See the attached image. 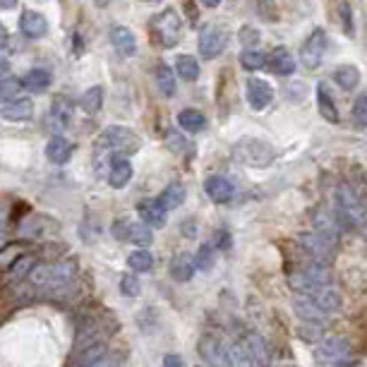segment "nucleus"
<instances>
[{
    "label": "nucleus",
    "instance_id": "f257e3e1",
    "mask_svg": "<svg viewBox=\"0 0 367 367\" xmlns=\"http://www.w3.org/2000/svg\"><path fill=\"white\" fill-rule=\"evenodd\" d=\"M75 276H77V262L58 259L51 262V264H37L27 281L34 298L65 300L75 288Z\"/></svg>",
    "mask_w": 367,
    "mask_h": 367
},
{
    "label": "nucleus",
    "instance_id": "f03ea898",
    "mask_svg": "<svg viewBox=\"0 0 367 367\" xmlns=\"http://www.w3.org/2000/svg\"><path fill=\"white\" fill-rule=\"evenodd\" d=\"M367 204H363L360 195L348 183H341L336 188V219H339L341 228H355V226L365 224Z\"/></svg>",
    "mask_w": 367,
    "mask_h": 367
},
{
    "label": "nucleus",
    "instance_id": "7ed1b4c3",
    "mask_svg": "<svg viewBox=\"0 0 367 367\" xmlns=\"http://www.w3.org/2000/svg\"><path fill=\"white\" fill-rule=\"evenodd\" d=\"M139 147H142V139H139L132 130L120 127V125H110L98 135V149L106 151L110 159L130 156V154H135V151H139Z\"/></svg>",
    "mask_w": 367,
    "mask_h": 367
},
{
    "label": "nucleus",
    "instance_id": "20e7f679",
    "mask_svg": "<svg viewBox=\"0 0 367 367\" xmlns=\"http://www.w3.org/2000/svg\"><path fill=\"white\" fill-rule=\"evenodd\" d=\"M233 156H236L240 163H245V166L264 168L273 161V149H271V144L262 142V139L245 137L233 147Z\"/></svg>",
    "mask_w": 367,
    "mask_h": 367
},
{
    "label": "nucleus",
    "instance_id": "39448f33",
    "mask_svg": "<svg viewBox=\"0 0 367 367\" xmlns=\"http://www.w3.org/2000/svg\"><path fill=\"white\" fill-rule=\"evenodd\" d=\"M180 29H183V25H180L176 10H163L161 15H156L151 20V34H154V39L159 41V46H163V49H173L178 44Z\"/></svg>",
    "mask_w": 367,
    "mask_h": 367
},
{
    "label": "nucleus",
    "instance_id": "423d86ee",
    "mask_svg": "<svg viewBox=\"0 0 367 367\" xmlns=\"http://www.w3.org/2000/svg\"><path fill=\"white\" fill-rule=\"evenodd\" d=\"M300 250L310 257V262H317V264H329L331 257H334L336 243L329 240V238L319 236L317 231L312 233H300L298 236Z\"/></svg>",
    "mask_w": 367,
    "mask_h": 367
},
{
    "label": "nucleus",
    "instance_id": "0eeeda50",
    "mask_svg": "<svg viewBox=\"0 0 367 367\" xmlns=\"http://www.w3.org/2000/svg\"><path fill=\"white\" fill-rule=\"evenodd\" d=\"M348 353H351V343L343 336H326L314 343V360L319 365H336L346 360Z\"/></svg>",
    "mask_w": 367,
    "mask_h": 367
},
{
    "label": "nucleus",
    "instance_id": "6e6552de",
    "mask_svg": "<svg viewBox=\"0 0 367 367\" xmlns=\"http://www.w3.org/2000/svg\"><path fill=\"white\" fill-rule=\"evenodd\" d=\"M113 236L122 243H135L139 247H147L154 240V233H151V226H147L144 221H127L118 219L113 226H110Z\"/></svg>",
    "mask_w": 367,
    "mask_h": 367
},
{
    "label": "nucleus",
    "instance_id": "1a4fd4ad",
    "mask_svg": "<svg viewBox=\"0 0 367 367\" xmlns=\"http://www.w3.org/2000/svg\"><path fill=\"white\" fill-rule=\"evenodd\" d=\"M197 351H200V358L207 363V367H231L228 343H224L219 336H202Z\"/></svg>",
    "mask_w": 367,
    "mask_h": 367
},
{
    "label": "nucleus",
    "instance_id": "9d476101",
    "mask_svg": "<svg viewBox=\"0 0 367 367\" xmlns=\"http://www.w3.org/2000/svg\"><path fill=\"white\" fill-rule=\"evenodd\" d=\"M226 44H228V37L226 32L217 25H207L200 29V56L207 58V60H214L226 51Z\"/></svg>",
    "mask_w": 367,
    "mask_h": 367
},
{
    "label": "nucleus",
    "instance_id": "9b49d317",
    "mask_svg": "<svg viewBox=\"0 0 367 367\" xmlns=\"http://www.w3.org/2000/svg\"><path fill=\"white\" fill-rule=\"evenodd\" d=\"M324 53H326V32L324 29H314L310 37L305 39V44H302V51H300L302 65H305L307 70L319 67Z\"/></svg>",
    "mask_w": 367,
    "mask_h": 367
},
{
    "label": "nucleus",
    "instance_id": "f8f14e48",
    "mask_svg": "<svg viewBox=\"0 0 367 367\" xmlns=\"http://www.w3.org/2000/svg\"><path fill=\"white\" fill-rule=\"evenodd\" d=\"M312 226H314V231H317L319 236H324V238H329V240L339 243L341 224H339V219H336L334 212H329V209H324V207L314 209V214H312Z\"/></svg>",
    "mask_w": 367,
    "mask_h": 367
},
{
    "label": "nucleus",
    "instance_id": "ddd939ff",
    "mask_svg": "<svg viewBox=\"0 0 367 367\" xmlns=\"http://www.w3.org/2000/svg\"><path fill=\"white\" fill-rule=\"evenodd\" d=\"M293 310L300 319H305V322H310V324H324L326 317H329V312H324L322 307L314 302V298H310V295H302V293H295Z\"/></svg>",
    "mask_w": 367,
    "mask_h": 367
},
{
    "label": "nucleus",
    "instance_id": "4468645a",
    "mask_svg": "<svg viewBox=\"0 0 367 367\" xmlns=\"http://www.w3.org/2000/svg\"><path fill=\"white\" fill-rule=\"evenodd\" d=\"M247 101L255 110H264L273 101V89L269 82L252 77L247 79Z\"/></svg>",
    "mask_w": 367,
    "mask_h": 367
},
{
    "label": "nucleus",
    "instance_id": "2eb2a0df",
    "mask_svg": "<svg viewBox=\"0 0 367 367\" xmlns=\"http://www.w3.org/2000/svg\"><path fill=\"white\" fill-rule=\"evenodd\" d=\"M204 190H207V195L212 197V202H217V204L231 202L233 195H236V188H233V183H231L228 178H224V176L207 178V183H204Z\"/></svg>",
    "mask_w": 367,
    "mask_h": 367
},
{
    "label": "nucleus",
    "instance_id": "dca6fc26",
    "mask_svg": "<svg viewBox=\"0 0 367 367\" xmlns=\"http://www.w3.org/2000/svg\"><path fill=\"white\" fill-rule=\"evenodd\" d=\"M20 29L27 39H41V37H46V32H49V22H46V17L41 13L27 10V13H22V17H20Z\"/></svg>",
    "mask_w": 367,
    "mask_h": 367
},
{
    "label": "nucleus",
    "instance_id": "f3484780",
    "mask_svg": "<svg viewBox=\"0 0 367 367\" xmlns=\"http://www.w3.org/2000/svg\"><path fill=\"white\" fill-rule=\"evenodd\" d=\"M110 44H113V49L118 51V56H122V58H130V56L137 53L135 34H132L127 27H113L110 29Z\"/></svg>",
    "mask_w": 367,
    "mask_h": 367
},
{
    "label": "nucleus",
    "instance_id": "a211bd4d",
    "mask_svg": "<svg viewBox=\"0 0 367 367\" xmlns=\"http://www.w3.org/2000/svg\"><path fill=\"white\" fill-rule=\"evenodd\" d=\"M168 271H171V276L176 278L178 283H188L190 278L195 276L197 264H195V259H192L190 255L180 252V255H176V257L171 259V264H168Z\"/></svg>",
    "mask_w": 367,
    "mask_h": 367
},
{
    "label": "nucleus",
    "instance_id": "6ab92c4d",
    "mask_svg": "<svg viewBox=\"0 0 367 367\" xmlns=\"http://www.w3.org/2000/svg\"><path fill=\"white\" fill-rule=\"evenodd\" d=\"M70 156H72V144H70L65 137L56 135V137L49 139V144H46V159H49L51 163L63 166V163L70 161Z\"/></svg>",
    "mask_w": 367,
    "mask_h": 367
},
{
    "label": "nucleus",
    "instance_id": "aec40b11",
    "mask_svg": "<svg viewBox=\"0 0 367 367\" xmlns=\"http://www.w3.org/2000/svg\"><path fill=\"white\" fill-rule=\"evenodd\" d=\"M266 65L271 67V72L276 75H293L295 72V60L293 56H290L288 49H283V46H278V49H273L269 58H266Z\"/></svg>",
    "mask_w": 367,
    "mask_h": 367
},
{
    "label": "nucleus",
    "instance_id": "412c9836",
    "mask_svg": "<svg viewBox=\"0 0 367 367\" xmlns=\"http://www.w3.org/2000/svg\"><path fill=\"white\" fill-rule=\"evenodd\" d=\"M139 217H142V221L147 226H151V228H161L163 224H166V209L161 207L159 200H147V202H139L137 207Z\"/></svg>",
    "mask_w": 367,
    "mask_h": 367
},
{
    "label": "nucleus",
    "instance_id": "4be33fe9",
    "mask_svg": "<svg viewBox=\"0 0 367 367\" xmlns=\"http://www.w3.org/2000/svg\"><path fill=\"white\" fill-rule=\"evenodd\" d=\"M130 180H132V163L127 159H122V156L113 159V163L108 166V183H110V188L120 190V188H125Z\"/></svg>",
    "mask_w": 367,
    "mask_h": 367
},
{
    "label": "nucleus",
    "instance_id": "5701e85b",
    "mask_svg": "<svg viewBox=\"0 0 367 367\" xmlns=\"http://www.w3.org/2000/svg\"><path fill=\"white\" fill-rule=\"evenodd\" d=\"M72 113H75V103L70 101V98H65V96L53 98V103H51V122H53L58 130H63V127L70 125Z\"/></svg>",
    "mask_w": 367,
    "mask_h": 367
},
{
    "label": "nucleus",
    "instance_id": "b1692460",
    "mask_svg": "<svg viewBox=\"0 0 367 367\" xmlns=\"http://www.w3.org/2000/svg\"><path fill=\"white\" fill-rule=\"evenodd\" d=\"M245 346H247V351L252 353V358H255V363H257V367H269L271 365L269 346H266V341L262 339L259 334H247V336H245Z\"/></svg>",
    "mask_w": 367,
    "mask_h": 367
},
{
    "label": "nucleus",
    "instance_id": "393cba45",
    "mask_svg": "<svg viewBox=\"0 0 367 367\" xmlns=\"http://www.w3.org/2000/svg\"><path fill=\"white\" fill-rule=\"evenodd\" d=\"M317 108H319V115H322L326 122H339V108H336L334 96H331L326 84L317 86Z\"/></svg>",
    "mask_w": 367,
    "mask_h": 367
},
{
    "label": "nucleus",
    "instance_id": "a878e982",
    "mask_svg": "<svg viewBox=\"0 0 367 367\" xmlns=\"http://www.w3.org/2000/svg\"><path fill=\"white\" fill-rule=\"evenodd\" d=\"M34 266H37V257L34 255H20V259L8 269V283L17 285L20 281H25V278H29V273L34 271Z\"/></svg>",
    "mask_w": 367,
    "mask_h": 367
},
{
    "label": "nucleus",
    "instance_id": "bb28decb",
    "mask_svg": "<svg viewBox=\"0 0 367 367\" xmlns=\"http://www.w3.org/2000/svg\"><path fill=\"white\" fill-rule=\"evenodd\" d=\"M310 298H314V302H317V305L322 307L324 312H329V314H331V312H339V310H341V302H343L341 293L334 288V283H331V285H324L322 290H317V293L310 295Z\"/></svg>",
    "mask_w": 367,
    "mask_h": 367
},
{
    "label": "nucleus",
    "instance_id": "cd10ccee",
    "mask_svg": "<svg viewBox=\"0 0 367 367\" xmlns=\"http://www.w3.org/2000/svg\"><path fill=\"white\" fill-rule=\"evenodd\" d=\"M34 115V103L27 101V98H17V101H10L8 106L3 108V118L10 122H25Z\"/></svg>",
    "mask_w": 367,
    "mask_h": 367
},
{
    "label": "nucleus",
    "instance_id": "c85d7f7f",
    "mask_svg": "<svg viewBox=\"0 0 367 367\" xmlns=\"http://www.w3.org/2000/svg\"><path fill=\"white\" fill-rule=\"evenodd\" d=\"M106 351H108L106 339L91 343V346H86V348H82V351L72 353V355H75V367H91Z\"/></svg>",
    "mask_w": 367,
    "mask_h": 367
},
{
    "label": "nucleus",
    "instance_id": "c756f323",
    "mask_svg": "<svg viewBox=\"0 0 367 367\" xmlns=\"http://www.w3.org/2000/svg\"><path fill=\"white\" fill-rule=\"evenodd\" d=\"M331 77H334V82L341 86L343 91H353L355 86H358V82H360V70L355 65H341V67L334 70Z\"/></svg>",
    "mask_w": 367,
    "mask_h": 367
},
{
    "label": "nucleus",
    "instance_id": "7c9ffc66",
    "mask_svg": "<svg viewBox=\"0 0 367 367\" xmlns=\"http://www.w3.org/2000/svg\"><path fill=\"white\" fill-rule=\"evenodd\" d=\"M178 122L180 127H183L185 132H190V135H195V132H202L204 125H207V118L200 113V110L195 108H185L178 113Z\"/></svg>",
    "mask_w": 367,
    "mask_h": 367
},
{
    "label": "nucleus",
    "instance_id": "2f4dec72",
    "mask_svg": "<svg viewBox=\"0 0 367 367\" xmlns=\"http://www.w3.org/2000/svg\"><path fill=\"white\" fill-rule=\"evenodd\" d=\"M156 200H159V204H161L163 209H166V212H173V209H178L180 204H183V200H185V188L180 183H171L166 190L161 192L159 197H156Z\"/></svg>",
    "mask_w": 367,
    "mask_h": 367
},
{
    "label": "nucleus",
    "instance_id": "473e14b6",
    "mask_svg": "<svg viewBox=\"0 0 367 367\" xmlns=\"http://www.w3.org/2000/svg\"><path fill=\"white\" fill-rule=\"evenodd\" d=\"M25 89L34 91V94H41V91H46L51 86V72H46V70H29V72L25 75Z\"/></svg>",
    "mask_w": 367,
    "mask_h": 367
},
{
    "label": "nucleus",
    "instance_id": "72a5a7b5",
    "mask_svg": "<svg viewBox=\"0 0 367 367\" xmlns=\"http://www.w3.org/2000/svg\"><path fill=\"white\" fill-rule=\"evenodd\" d=\"M79 106L84 113H89V115L98 113L103 106V89L101 86H91V89H86L79 98Z\"/></svg>",
    "mask_w": 367,
    "mask_h": 367
},
{
    "label": "nucleus",
    "instance_id": "f704fd0d",
    "mask_svg": "<svg viewBox=\"0 0 367 367\" xmlns=\"http://www.w3.org/2000/svg\"><path fill=\"white\" fill-rule=\"evenodd\" d=\"M228 355H231V367H257L252 353L243 343H228Z\"/></svg>",
    "mask_w": 367,
    "mask_h": 367
},
{
    "label": "nucleus",
    "instance_id": "c9c22d12",
    "mask_svg": "<svg viewBox=\"0 0 367 367\" xmlns=\"http://www.w3.org/2000/svg\"><path fill=\"white\" fill-rule=\"evenodd\" d=\"M127 266L137 273L151 271V266H154V255H151L149 250H135V252H130V257H127Z\"/></svg>",
    "mask_w": 367,
    "mask_h": 367
},
{
    "label": "nucleus",
    "instance_id": "e433bc0d",
    "mask_svg": "<svg viewBox=\"0 0 367 367\" xmlns=\"http://www.w3.org/2000/svg\"><path fill=\"white\" fill-rule=\"evenodd\" d=\"M176 70L185 82H195L197 77H200V63H197L192 56H178Z\"/></svg>",
    "mask_w": 367,
    "mask_h": 367
},
{
    "label": "nucleus",
    "instance_id": "4c0bfd02",
    "mask_svg": "<svg viewBox=\"0 0 367 367\" xmlns=\"http://www.w3.org/2000/svg\"><path fill=\"white\" fill-rule=\"evenodd\" d=\"M156 84H159L163 96H173L176 94V77H173V70L168 65H159L156 67Z\"/></svg>",
    "mask_w": 367,
    "mask_h": 367
},
{
    "label": "nucleus",
    "instance_id": "58836bf2",
    "mask_svg": "<svg viewBox=\"0 0 367 367\" xmlns=\"http://www.w3.org/2000/svg\"><path fill=\"white\" fill-rule=\"evenodd\" d=\"M22 89H25V82L22 79L17 77L0 79V98H3V101H15V98L22 94Z\"/></svg>",
    "mask_w": 367,
    "mask_h": 367
},
{
    "label": "nucleus",
    "instance_id": "ea45409f",
    "mask_svg": "<svg viewBox=\"0 0 367 367\" xmlns=\"http://www.w3.org/2000/svg\"><path fill=\"white\" fill-rule=\"evenodd\" d=\"M214 262H217V250H214V245H202L200 252H197V257H195L197 269H202V271L212 269Z\"/></svg>",
    "mask_w": 367,
    "mask_h": 367
},
{
    "label": "nucleus",
    "instance_id": "a19ab883",
    "mask_svg": "<svg viewBox=\"0 0 367 367\" xmlns=\"http://www.w3.org/2000/svg\"><path fill=\"white\" fill-rule=\"evenodd\" d=\"M353 120L358 127H367V91H363L358 98L353 101Z\"/></svg>",
    "mask_w": 367,
    "mask_h": 367
},
{
    "label": "nucleus",
    "instance_id": "79ce46f5",
    "mask_svg": "<svg viewBox=\"0 0 367 367\" xmlns=\"http://www.w3.org/2000/svg\"><path fill=\"white\" fill-rule=\"evenodd\" d=\"M125 358L127 355L122 351H106L91 367H122L125 365Z\"/></svg>",
    "mask_w": 367,
    "mask_h": 367
},
{
    "label": "nucleus",
    "instance_id": "37998d69",
    "mask_svg": "<svg viewBox=\"0 0 367 367\" xmlns=\"http://www.w3.org/2000/svg\"><path fill=\"white\" fill-rule=\"evenodd\" d=\"M139 290H142V283H139L137 276H132V273H125V276L120 278V293L125 295V298H137Z\"/></svg>",
    "mask_w": 367,
    "mask_h": 367
},
{
    "label": "nucleus",
    "instance_id": "c03bdc74",
    "mask_svg": "<svg viewBox=\"0 0 367 367\" xmlns=\"http://www.w3.org/2000/svg\"><path fill=\"white\" fill-rule=\"evenodd\" d=\"M264 63H266V58L257 53V51H243L240 53V65L245 70H259V67H264Z\"/></svg>",
    "mask_w": 367,
    "mask_h": 367
},
{
    "label": "nucleus",
    "instance_id": "a18cd8bd",
    "mask_svg": "<svg viewBox=\"0 0 367 367\" xmlns=\"http://www.w3.org/2000/svg\"><path fill=\"white\" fill-rule=\"evenodd\" d=\"M339 20H341V27L346 32V37H353V13H351V5L343 0L339 5Z\"/></svg>",
    "mask_w": 367,
    "mask_h": 367
},
{
    "label": "nucleus",
    "instance_id": "49530a36",
    "mask_svg": "<svg viewBox=\"0 0 367 367\" xmlns=\"http://www.w3.org/2000/svg\"><path fill=\"white\" fill-rule=\"evenodd\" d=\"M257 13L264 17V22H276L278 20V10L273 0H257Z\"/></svg>",
    "mask_w": 367,
    "mask_h": 367
},
{
    "label": "nucleus",
    "instance_id": "de8ad7c7",
    "mask_svg": "<svg viewBox=\"0 0 367 367\" xmlns=\"http://www.w3.org/2000/svg\"><path fill=\"white\" fill-rule=\"evenodd\" d=\"M238 39H240L243 46H255L259 41V34H257V29H252V27H243L240 32H238Z\"/></svg>",
    "mask_w": 367,
    "mask_h": 367
},
{
    "label": "nucleus",
    "instance_id": "09e8293b",
    "mask_svg": "<svg viewBox=\"0 0 367 367\" xmlns=\"http://www.w3.org/2000/svg\"><path fill=\"white\" fill-rule=\"evenodd\" d=\"M166 144H168V147H171L173 151H176V154H180V151L185 149V139L180 137V132H176V130H168V132H166Z\"/></svg>",
    "mask_w": 367,
    "mask_h": 367
},
{
    "label": "nucleus",
    "instance_id": "8fccbe9b",
    "mask_svg": "<svg viewBox=\"0 0 367 367\" xmlns=\"http://www.w3.org/2000/svg\"><path fill=\"white\" fill-rule=\"evenodd\" d=\"M163 367H183V360H180V355L176 353H168L163 355Z\"/></svg>",
    "mask_w": 367,
    "mask_h": 367
},
{
    "label": "nucleus",
    "instance_id": "3c124183",
    "mask_svg": "<svg viewBox=\"0 0 367 367\" xmlns=\"http://www.w3.org/2000/svg\"><path fill=\"white\" fill-rule=\"evenodd\" d=\"M228 245H231V236H228V233H219V247L226 250Z\"/></svg>",
    "mask_w": 367,
    "mask_h": 367
},
{
    "label": "nucleus",
    "instance_id": "603ef678",
    "mask_svg": "<svg viewBox=\"0 0 367 367\" xmlns=\"http://www.w3.org/2000/svg\"><path fill=\"white\" fill-rule=\"evenodd\" d=\"M17 5V0H0V10H13Z\"/></svg>",
    "mask_w": 367,
    "mask_h": 367
},
{
    "label": "nucleus",
    "instance_id": "864d4df0",
    "mask_svg": "<svg viewBox=\"0 0 367 367\" xmlns=\"http://www.w3.org/2000/svg\"><path fill=\"white\" fill-rule=\"evenodd\" d=\"M8 67H10V63L5 60V56H0V75H5V72H8Z\"/></svg>",
    "mask_w": 367,
    "mask_h": 367
},
{
    "label": "nucleus",
    "instance_id": "5fc2aeb1",
    "mask_svg": "<svg viewBox=\"0 0 367 367\" xmlns=\"http://www.w3.org/2000/svg\"><path fill=\"white\" fill-rule=\"evenodd\" d=\"M221 0H202V5H207V8H217Z\"/></svg>",
    "mask_w": 367,
    "mask_h": 367
},
{
    "label": "nucleus",
    "instance_id": "6e6d98bb",
    "mask_svg": "<svg viewBox=\"0 0 367 367\" xmlns=\"http://www.w3.org/2000/svg\"><path fill=\"white\" fill-rule=\"evenodd\" d=\"M0 41H5V27L0 25Z\"/></svg>",
    "mask_w": 367,
    "mask_h": 367
},
{
    "label": "nucleus",
    "instance_id": "4d7b16f0",
    "mask_svg": "<svg viewBox=\"0 0 367 367\" xmlns=\"http://www.w3.org/2000/svg\"><path fill=\"white\" fill-rule=\"evenodd\" d=\"M363 226H365V228H367V212H365V224H363Z\"/></svg>",
    "mask_w": 367,
    "mask_h": 367
},
{
    "label": "nucleus",
    "instance_id": "13d9d810",
    "mask_svg": "<svg viewBox=\"0 0 367 367\" xmlns=\"http://www.w3.org/2000/svg\"><path fill=\"white\" fill-rule=\"evenodd\" d=\"M197 367H207V365H197Z\"/></svg>",
    "mask_w": 367,
    "mask_h": 367
},
{
    "label": "nucleus",
    "instance_id": "bf43d9fd",
    "mask_svg": "<svg viewBox=\"0 0 367 367\" xmlns=\"http://www.w3.org/2000/svg\"><path fill=\"white\" fill-rule=\"evenodd\" d=\"M271 367H276V365H271Z\"/></svg>",
    "mask_w": 367,
    "mask_h": 367
}]
</instances>
